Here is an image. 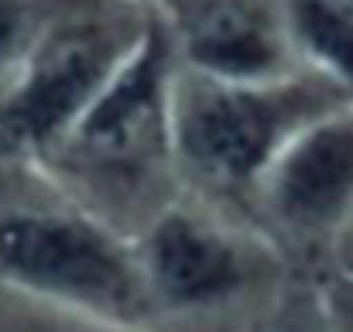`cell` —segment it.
Returning a JSON list of instances; mask_svg holds the SVG:
<instances>
[{"label": "cell", "instance_id": "9", "mask_svg": "<svg viewBox=\"0 0 353 332\" xmlns=\"http://www.w3.org/2000/svg\"><path fill=\"white\" fill-rule=\"evenodd\" d=\"M79 0H0V100L14 90L48 31Z\"/></svg>", "mask_w": 353, "mask_h": 332}, {"label": "cell", "instance_id": "8", "mask_svg": "<svg viewBox=\"0 0 353 332\" xmlns=\"http://www.w3.org/2000/svg\"><path fill=\"white\" fill-rule=\"evenodd\" d=\"M305 72L353 100V0H281Z\"/></svg>", "mask_w": 353, "mask_h": 332}, {"label": "cell", "instance_id": "12", "mask_svg": "<svg viewBox=\"0 0 353 332\" xmlns=\"http://www.w3.org/2000/svg\"><path fill=\"white\" fill-rule=\"evenodd\" d=\"M323 295L330 305V319L336 332H353V278L330 274L323 281Z\"/></svg>", "mask_w": 353, "mask_h": 332}, {"label": "cell", "instance_id": "4", "mask_svg": "<svg viewBox=\"0 0 353 332\" xmlns=\"http://www.w3.org/2000/svg\"><path fill=\"white\" fill-rule=\"evenodd\" d=\"M343 103L350 96L312 72L227 83L175 69L172 116L185 196L247 222L250 196L285 144Z\"/></svg>", "mask_w": 353, "mask_h": 332}, {"label": "cell", "instance_id": "13", "mask_svg": "<svg viewBox=\"0 0 353 332\" xmlns=\"http://www.w3.org/2000/svg\"><path fill=\"white\" fill-rule=\"evenodd\" d=\"M333 274H343V278H353V220L336 247V260H333Z\"/></svg>", "mask_w": 353, "mask_h": 332}, {"label": "cell", "instance_id": "11", "mask_svg": "<svg viewBox=\"0 0 353 332\" xmlns=\"http://www.w3.org/2000/svg\"><path fill=\"white\" fill-rule=\"evenodd\" d=\"M250 332H336L323 295V281L295 278Z\"/></svg>", "mask_w": 353, "mask_h": 332}, {"label": "cell", "instance_id": "2", "mask_svg": "<svg viewBox=\"0 0 353 332\" xmlns=\"http://www.w3.org/2000/svg\"><path fill=\"white\" fill-rule=\"evenodd\" d=\"M0 291L151 329L137 250L38 165L0 158Z\"/></svg>", "mask_w": 353, "mask_h": 332}, {"label": "cell", "instance_id": "7", "mask_svg": "<svg viewBox=\"0 0 353 332\" xmlns=\"http://www.w3.org/2000/svg\"><path fill=\"white\" fill-rule=\"evenodd\" d=\"M179 69L227 83L305 72L281 0H161L151 7Z\"/></svg>", "mask_w": 353, "mask_h": 332}, {"label": "cell", "instance_id": "14", "mask_svg": "<svg viewBox=\"0 0 353 332\" xmlns=\"http://www.w3.org/2000/svg\"><path fill=\"white\" fill-rule=\"evenodd\" d=\"M141 3H148V7H158V3H161V0H141Z\"/></svg>", "mask_w": 353, "mask_h": 332}, {"label": "cell", "instance_id": "5", "mask_svg": "<svg viewBox=\"0 0 353 332\" xmlns=\"http://www.w3.org/2000/svg\"><path fill=\"white\" fill-rule=\"evenodd\" d=\"M154 24L141 0H79L0 100V158L38 165L134 59Z\"/></svg>", "mask_w": 353, "mask_h": 332}, {"label": "cell", "instance_id": "3", "mask_svg": "<svg viewBox=\"0 0 353 332\" xmlns=\"http://www.w3.org/2000/svg\"><path fill=\"white\" fill-rule=\"evenodd\" d=\"M134 250L151 332H250L295 281L250 222L185 192L134 240Z\"/></svg>", "mask_w": 353, "mask_h": 332}, {"label": "cell", "instance_id": "6", "mask_svg": "<svg viewBox=\"0 0 353 332\" xmlns=\"http://www.w3.org/2000/svg\"><path fill=\"white\" fill-rule=\"evenodd\" d=\"M353 220V100L299 130L250 196L247 222L295 278L326 281Z\"/></svg>", "mask_w": 353, "mask_h": 332}, {"label": "cell", "instance_id": "1", "mask_svg": "<svg viewBox=\"0 0 353 332\" xmlns=\"http://www.w3.org/2000/svg\"><path fill=\"white\" fill-rule=\"evenodd\" d=\"M175 55L154 17L144 45L38 168L130 243L182 199L175 151Z\"/></svg>", "mask_w": 353, "mask_h": 332}, {"label": "cell", "instance_id": "10", "mask_svg": "<svg viewBox=\"0 0 353 332\" xmlns=\"http://www.w3.org/2000/svg\"><path fill=\"white\" fill-rule=\"evenodd\" d=\"M0 332H151L0 291Z\"/></svg>", "mask_w": 353, "mask_h": 332}]
</instances>
